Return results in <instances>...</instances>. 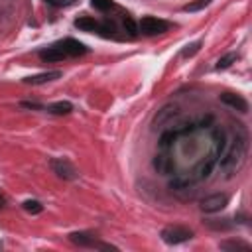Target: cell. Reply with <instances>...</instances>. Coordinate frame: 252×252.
<instances>
[{"label":"cell","mask_w":252,"mask_h":252,"mask_svg":"<svg viewBox=\"0 0 252 252\" xmlns=\"http://www.w3.org/2000/svg\"><path fill=\"white\" fill-rule=\"evenodd\" d=\"M244 156H246V138H244V136L234 138V144L230 146L226 158L220 161V167L224 169L226 177L234 175V173L240 169V165L244 163Z\"/></svg>","instance_id":"cell-1"},{"label":"cell","mask_w":252,"mask_h":252,"mask_svg":"<svg viewBox=\"0 0 252 252\" xmlns=\"http://www.w3.org/2000/svg\"><path fill=\"white\" fill-rule=\"evenodd\" d=\"M191 236H193V230L181 224H171L161 230V240L165 244H181V242H187Z\"/></svg>","instance_id":"cell-2"},{"label":"cell","mask_w":252,"mask_h":252,"mask_svg":"<svg viewBox=\"0 0 252 252\" xmlns=\"http://www.w3.org/2000/svg\"><path fill=\"white\" fill-rule=\"evenodd\" d=\"M167 30H169V22L161 18H154V16H144L138 24V32H142L144 35H158Z\"/></svg>","instance_id":"cell-3"},{"label":"cell","mask_w":252,"mask_h":252,"mask_svg":"<svg viewBox=\"0 0 252 252\" xmlns=\"http://www.w3.org/2000/svg\"><path fill=\"white\" fill-rule=\"evenodd\" d=\"M49 165H51L53 173H55L57 177H61V179L73 181V179H77V177H79V171L75 169V165H73L71 161L63 159V158H55V159H51V161H49Z\"/></svg>","instance_id":"cell-4"},{"label":"cell","mask_w":252,"mask_h":252,"mask_svg":"<svg viewBox=\"0 0 252 252\" xmlns=\"http://www.w3.org/2000/svg\"><path fill=\"white\" fill-rule=\"evenodd\" d=\"M226 205H228V195H224V193H213V195L205 197L199 207H201V211H205V213H219V211H222Z\"/></svg>","instance_id":"cell-5"},{"label":"cell","mask_w":252,"mask_h":252,"mask_svg":"<svg viewBox=\"0 0 252 252\" xmlns=\"http://www.w3.org/2000/svg\"><path fill=\"white\" fill-rule=\"evenodd\" d=\"M55 47H59L67 57H77V55H85L87 51H89V47L85 45V43H81V41H77V39H73V37H65L63 41H59V43H55Z\"/></svg>","instance_id":"cell-6"},{"label":"cell","mask_w":252,"mask_h":252,"mask_svg":"<svg viewBox=\"0 0 252 252\" xmlns=\"http://www.w3.org/2000/svg\"><path fill=\"white\" fill-rule=\"evenodd\" d=\"M220 102H224L226 106H230V108H234V110H238V112H248V102H246V98L244 96H240V94H236V93H222L220 94Z\"/></svg>","instance_id":"cell-7"},{"label":"cell","mask_w":252,"mask_h":252,"mask_svg":"<svg viewBox=\"0 0 252 252\" xmlns=\"http://www.w3.org/2000/svg\"><path fill=\"white\" fill-rule=\"evenodd\" d=\"M75 28L81 32H89V33H100V22H96L94 18L83 16L75 20Z\"/></svg>","instance_id":"cell-8"},{"label":"cell","mask_w":252,"mask_h":252,"mask_svg":"<svg viewBox=\"0 0 252 252\" xmlns=\"http://www.w3.org/2000/svg\"><path fill=\"white\" fill-rule=\"evenodd\" d=\"M59 77H61V71H45V73H39V75H33V77L24 79V83L26 85H43V83L55 81Z\"/></svg>","instance_id":"cell-9"},{"label":"cell","mask_w":252,"mask_h":252,"mask_svg":"<svg viewBox=\"0 0 252 252\" xmlns=\"http://www.w3.org/2000/svg\"><path fill=\"white\" fill-rule=\"evenodd\" d=\"M69 240L73 244H77V246H93V248H94V242H96L94 236L89 234V232H71Z\"/></svg>","instance_id":"cell-10"},{"label":"cell","mask_w":252,"mask_h":252,"mask_svg":"<svg viewBox=\"0 0 252 252\" xmlns=\"http://www.w3.org/2000/svg\"><path fill=\"white\" fill-rule=\"evenodd\" d=\"M154 167L158 169V173H163V175H167V173H171L173 171V161L167 158V156H156L154 158Z\"/></svg>","instance_id":"cell-11"},{"label":"cell","mask_w":252,"mask_h":252,"mask_svg":"<svg viewBox=\"0 0 252 252\" xmlns=\"http://www.w3.org/2000/svg\"><path fill=\"white\" fill-rule=\"evenodd\" d=\"M39 57H41L43 61H61V59H65L67 55H65L59 47L51 45V47H47V49H41V51H39Z\"/></svg>","instance_id":"cell-12"},{"label":"cell","mask_w":252,"mask_h":252,"mask_svg":"<svg viewBox=\"0 0 252 252\" xmlns=\"http://www.w3.org/2000/svg\"><path fill=\"white\" fill-rule=\"evenodd\" d=\"M47 112L51 114H57V116H63V114H69L73 110V104L69 100H59V102H53V104H47L45 108Z\"/></svg>","instance_id":"cell-13"},{"label":"cell","mask_w":252,"mask_h":252,"mask_svg":"<svg viewBox=\"0 0 252 252\" xmlns=\"http://www.w3.org/2000/svg\"><path fill=\"white\" fill-rule=\"evenodd\" d=\"M220 248L222 250H250V244L240 242V240H224L220 242Z\"/></svg>","instance_id":"cell-14"},{"label":"cell","mask_w":252,"mask_h":252,"mask_svg":"<svg viewBox=\"0 0 252 252\" xmlns=\"http://www.w3.org/2000/svg\"><path fill=\"white\" fill-rule=\"evenodd\" d=\"M22 207H24V211H28V213H32V215H37V213L43 211V205H41L39 201H35V199H28V201H24Z\"/></svg>","instance_id":"cell-15"},{"label":"cell","mask_w":252,"mask_h":252,"mask_svg":"<svg viewBox=\"0 0 252 252\" xmlns=\"http://www.w3.org/2000/svg\"><path fill=\"white\" fill-rule=\"evenodd\" d=\"M236 59H238V55H236L234 51H230V53L222 55V57L217 61V69H226V67H230V65H232Z\"/></svg>","instance_id":"cell-16"},{"label":"cell","mask_w":252,"mask_h":252,"mask_svg":"<svg viewBox=\"0 0 252 252\" xmlns=\"http://www.w3.org/2000/svg\"><path fill=\"white\" fill-rule=\"evenodd\" d=\"M175 136H177V132H173V130H167V132H163V134H161V138H159V148L167 150V148L171 146V142L175 140Z\"/></svg>","instance_id":"cell-17"},{"label":"cell","mask_w":252,"mask_h":252,"mask_svg":"<svg viewBox=\"0 0 252 252\" xmlns=\"http://www.w3.org/2000/svg\"><path fill=\"white\" fill-rule=\"evenodd\" d=\"M209 4H211V0H195V2H189L187 6H183V10L185 12H199Z\"/></svg>","instance_id":"cell-18"},{"label":"cell","mask_w":252,"mask_h":252,"mask_svg":"<svg viewBox=\"0 0 252 252\" xmlns=\"http://www.w3.org/2000/svg\"><path fill=\"white\" fill-rule=\"evenodd\" d=\"M124 30L128 32L130 37H136V35H138V26H136V22H134L130 16L124 18Z\"/></svg>","instance_id":"cell-19"},{"label":"cell","mask_w":252,"mask_h":252,"mask_svg":"<svg viewBox=\"0 0 252 252\" xmlns=\"http://www.w3.org/2000/svg\"><path fill=\"white\" fill-rule=\"evenodd\" d=\"M199 49H201V41H193V43H189V45H185V47L181 49V57H191V55H195Z\"/></svg>","instance_id":"cell-20"},{"label":"cell","mask_w":252,"mask_h":252,"mask_svg":"<svg viewBox=\"0 0 252 252\" xmlns=\"http://www.w3.org/2000/svg\"><path fill=\"white\" fill-rule=\"evenodd\" d=\"M91 4H93L96 10H100V12H106V10L112 8V0H91Z\"/></svg>","instance_id":"cell-21"},{"label":"cell","mask_w":252,"mask_h":252,"mask_svg":"<svg viewBox=\"0 0 252 252\" xmlns=\"http://www.w3.org/2000/svg\"><path fill=\"white\" fill-rule=\"evenodd\" d=\"M47 4H51V6H69V4H73V0H45Z\"/></svg>","instance_id":"cell-22"},{"label":"cell","mask_w":252,"mask_h":252,"mask_svg":"<svg viewBox=\"0 0 252 252\" xmlns=\"http://www.w3.org/2000/svg\"><path fill=\"white\" fill-rule=\"evenodd\" d=\"M22 106H24V108H43V106L37 104V102H22Z\"/></svg>","instance_id":"cell-23"},{"label":"cell","mask_w":252,"mask_h":252,"mask_svg":"<svg viewBox=\"0 0 252 252\" xmlns=\"http://www.w3.org/2000/svg\"><path fill=\"white\" fill-rule=\"evenodd\" d=\"M2 207H6V197H4V195H0V209H2Z\"/></svg>","instance_id":"cell-24"},{"label":"cell","mask_w":252,"mask_h":252,"mask_svg":"<svg viewBox=\"0 0 252 252\" xmlns=\"http://www.w3.org/2000/svg\"><path fill=\"white\" fill-rule=\"evenodd\" d=\"M0 248H2V242H0Z\"/></svg>","instance_id":"cell-25"}]
</instances>
